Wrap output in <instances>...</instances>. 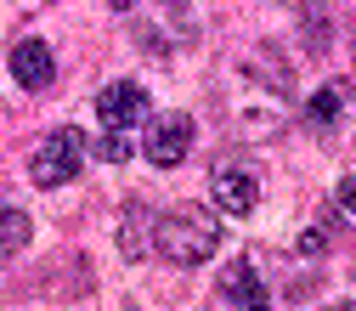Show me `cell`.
Listing matches in <instances>:
<instances>
[{
    "label": "cell",
    "instance_id": "cell-11",
    "mask_svg": "<svg viewBox=\"0 0 356 311\" xmlns=\"http://www.w3.org/2000/svg\"><path fill=\"white\" fill-rule=\"evenodd\" d=\"M119 232H124V255H142V249H147L142 238H153V215H147L142 204H130V209H124V227H119Z\"/></svg>",
    "mask_w": 356,
    "mask_h": 311
},
{
    "label": "cell",
    "instance_id": "cell-13",
    "mask_svg": "<svg viewBox=\"0 0 356 311\" xmlns=\"http://www.w3.org/2000/svg\"><path fill=\"white\" fill-rule=\"evenodd\" d=\"M130 6H136V0H108V12H130Z\"/></svg>",
    "mask_w": 356,
    "mask_h": 311
},
{
    "label": "cell",
    "instance_id": "cell-6",
    "mask_svg": "<svg viewBox=\"0 0 356 311\" xmlns=\"http://www.w3.org/2000/svg\"><path fill=\"white\" fill-rule=\"evenodd\" d=\"M209 193H215V209H227V215H254V204H260V175L243 170V164H220L215 182H209Z\"/></svg>",
    "mask_w": 356,
    "mask_h": 311
},
{
    "label": "cell",
    "instance_id": "cell-3",
    "mask_svg": "<svg viewBox=\"0 0 356 311\" xmlns=\"http://www.w3.org/2000/svg\"><path fill=\"white\" fill-rule=\"evenodd\" d=\"M79 164H85V136H79L74 125L51 130V136H40V147L29 153V175H34V187H63V182H74Z\"/></svg>",
    "mask_w": 356,
    "mask_h": 311
},
{
    "label": "cell",
    "instance_id": "cell-4",
    "mask_svg": "<svg viewBox=\"0 0 356 311\" xmlns=\"http://www.w3.org/2000/svg\"><path fill=\"white\" fill-rule=\"evenodd\" d=\"M193 136H198V125H193L187 113H164V119H153V125H147L142 153H147V164L175 170V164H181V159L193 153Z\"/></svg>",
    "mask_w": 356,
    "mask_h": 311
},
{
    "label": "cell",
    "instance_id": "cell-2",
    "mask_svg": "<svg viewBox=\"0 0 356 311\" xmlns=\"http://www.w3.org/2000/svg\"><path fill=\"white\" fill-rule=\"evenodd\" d=\"M136 12V6H130ZM198 40V12L193 0H153V6L136 12V46L147 57H175Z\"/></svg>",
    "mask_w": 356,
    "mask_h": 311
},
{
    "label": "cell",
    "instance_id": "cell-8",
    "mask_svg": "<svg viewBox=\"0 0 356 311\" xmlns=\"http://www.w3.org/2000/svg\"><path fill=\"white\" fill-rule=\"evenodd\" d=\"M220 300L227 305H266V289H260L249 260H232L227 272H220Z\"/></svg>",
    "mask_w": 356,
    "mask_h": 311
},
{
    "label": "cell",
    "instance_id": "cell-9",
    "mask_svg": "<svg viewBox=\"0 0 356 311\" xmlns=\"http://www.w3.org/2000/svg\"><path fill=\"white\" fill-rule=\"evenodd\" d=\"M23 244H29V215L12 209V204H0V260H12Z\"/></svg>",
    "mask_w": 356,
    "mask_h": 311
},
{
    "label": "cell",
    "instance_id": "cell-12",
    "mask_svg": "<svg viewBox=\"0 0 356 311\" xmlns=\"http://www.w3.org/2000/svg\"><path fill=\"white\" fill-rule=\"evenodd\" d=\"M91 153H97L102 164H124L130 153H136V142H130L124 130H108V125H102V136H97V147H91Z\"/></svg>",
    "mask_w": 356,
    "mask_h": 311
},
{
    "label": "cell",
    "instance_id": "cell-7",
    "mask_svg": "<svg viewBox=\"0 0 356 311\" xmlns=\"http://www.w3.org/2000/svg\"><path fill=\"white\" fill-rule=\"evenodd\" d=\"M6 63H12V79L23 85V91H46V85L57 79V57H51L46 40H17Z\"/></svg>",
    "mask_w": 356,
    "mask_h": 311
},
{
    "label": "cell",
    "instance_id": "cell-1",
    "mask_svg": "<svg viewBox=\"0 0 356 311\" xmlns=\"http://www.w3.org/2000/svg\"><path fill=\"white\" fill-rule=\"evenodd\" d=\"M153 249L170 260V266H198L220 249V227H215V215L198 209V204H181V209H170L153 221Z\"/></svg>",
    "mask_w": 356,
    "mask_h": 311
},
{
    "label": "cell",
    "instance_id": "cell-10",
    "mask_svg": "<svg viewBox=\"0 0 356 311\" xmlns=\"http://www.w3.org/2000/svg\"><path fill=\"white\" fill-rule=\"evenodd\" d=\"M345 119V85H323L317 97H311V125H339Z\"/></svg>",
    "mask_w": 356,
    "mask_h": 311
},
{
    "label": "cell",
    "instance_id": "cell-5",
    "mask_svg": "<svg viewBox=\"0 0 356 311\" xmlns=\"http://www.w3.org/2000/svg\"><path fill=\"white\" fill-rule=\"evenodd\" d=\"M97 113H102L108 130H130V125L147 119V91H142L136 79H113V85L97 91Z\"/></svg>",
    "mask_w": 356,
    "mask_h": 311
}]
</instances>
